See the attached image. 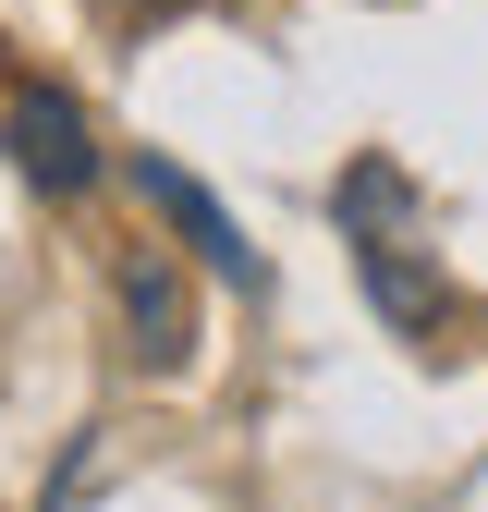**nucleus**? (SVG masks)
Wrapping results in <instances>:
<instances>
[{"mask_svg": "<svg viewBox=\"0 0 488 512\" xmlns=\"http://www.w3.org/2000/svg\"><path fill=\"white\" fill-rule=\"evenodd\" d=\"M342 244H354V269H366V293H379L391 330H440V269H427L403 159H354L342 171Z\"/></svg>", "mask_w": 488, "mask_h": 512, "instance_id": "obj_1", "label": "nucleus"}, {"mask_svg": "<svg viewBox=\"0 0 488 512\" xmlns=\"http://www.w3.org/2000/svg\"><path fill=\"white\" fill-rule=\"evenodd\" d=\"M135 183H147V208L183 232V256H196V269H220V281H244V293L269 281V269H257V244H244V220L208 196L196 171H171V159H135Z\"/></svg>", "mask_w": 488, "mask_h": 512, "instance_id": "obj_2", "label": "nucleus"}, {"mask_svg": "<svg viewBox=\"0 0 488 512\" xmlns=\"http://www.w3.org/2000/svg\"><path fill=\"white\" fill-rule=\"evenodd\" d=\"M0 135H13L25 183H49V196H86V183H98V147H86V110H74V98H49V86H25V98H13V122H0Z\"/></svg>", "mask_w": 488, "mask_h": 512, "instance_id": "obj_3", "label": "nucleus"}, {"mask_svg": "<svg viewBox=\"0 0 488 512\" xmlns=\"http://www.w3.org/2000/svg\"><path fill=\"white\" fill-rule=\"evenodd\" d=\"M122 330H135V354L159 378L183 366V269L171 256H135V269H122Z\"/></svg>", "mask_w": 488, "mask_h": 512, "instance_id": "obj_4", "label": "nucleus"}, {"mask_svg": "<svg viewBox=\"0 0 488 512\" xmlns=\"http://www.w3.org/2000/svg\"><path fill=\"white\" fill-rule=\"evenodd\" d=\"M98 13H110V25H147V13H171V0H98Z\"/></svg>", "mask_w": 488, "mask_h": 512, "instance_id": "obj_5", "label": "nucleus"}]
</instances>
